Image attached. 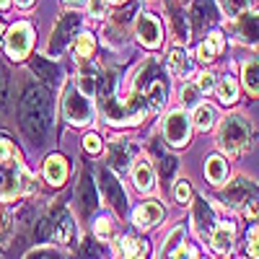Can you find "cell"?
Instances as JSON below:
<instances>
[{
	"instance_id": "38",
	"label": "cell",
	"mask_w": 259,
	"mask_h": 259,
	"mask_svg": "<svg viewBox=\"0 0 259 259\" xmlns=\"http://www.w3.org/2000/svg\"><path fill=\"white\" fill-rule=\"evenodd\" d=\"M11 215L6 210H0V244H6L8 241V236H11Z\"/></svg>"
},
{
	"instance_id": "3",
	"label": "cell",
	"mask_w": 259,
	"mask_h": 259,
	"mask_svg": "<svg viewBox=\"0 0 259 259\" xmlns=\"http://www.w3.org/2000/svg\"><path fill=\"white\" fill-rule=\"evenodd\" d=\"M31 189V174L18 163V156L0 161V200H11Z\"/></svg>"
},
{
	"instance_id": "17",
	"label": "cell",
	"mask_w": 259,
	"mask_h": 259,
	"mask_svg": "<svg viewBox=\"0 0 259 259\" xmlns=\"http://www.w3.org/2000/svg\"><path fill=\"white\" fill-rule=\"evenodd\" d=\"M192 218H194V226H197V233H210L212 226H215V210L207 200H197L194 202V212H192Z\"/></svg>"
},
{
	"instance_id": "29",
	"label": "cell",
	"mask_w": 259,
	"mask_h": 259,
	"mask_svg": "<svg viewBox=\"0 0 259 259\" xmlns=\"http://www.w3.org/2000/svg\"><path fill=\"white\" fill-rule=\"evenodd\" d=\"M218 96H221V101L223 104H233L236 101V96H239V83H236L233 78H221V83H218Z\"/></svg>"
},
{
	"instance_id": "13",
	"label": "cell",
	"mask_w": 259,
	"mask_h": 259,
	"mask_svg": "<svg viewBox=\"0 0 259 259\" xmlns=\"http://www.w3.org/2000/svg\"><path fill=\"white\" fill-rule=\"evenodd\" d=\"M52 221V236L60 241V244H70L73 241V236H75V226H73V218H70V212L65 210V207H57L55 210V218Z\"/></svg>"
},
{
	"instance_id": "14",
	"label": "cell",
	"mask_w": 259,
	"mask_h": 259,
	"mask_svg": "<svg viewBox=\"0 0 259 259\" xmlns=\"http://www.w3.org/2000/svg\"><path fill=\"white\" fill-rule=\"evenodd\" d=\"M99 177H101V187H104V194H106V202H112L119 212H124L127 210V197H124L122 184L109 174V171H99Z\"/></svg>"
},
{
	"instance_id": "36",
	"label": "cell",
	"mask_w": 259,
	"mask_h": 259,
	"mask_svg": "<svg viewBox=\"0 0 259 259\" xmlns=\"http://www.w3.org/2000/svg\"><path fill=\"white\" fill-rule=\"evenodd\" d=\"M182 241H184V231H182V228H177V231H174V233H171L168 239H166V246H163V256H168V254L174 251V249H177V246H179Z\"/></svg>"
},
{
	"instance_id": "30",
	"label": "cell",
	"mask_w": 259,
	"mask_h": 259,
	"mask_svg": "<svg viewBox=\"0 0 259 259\" xmlns=\"http://www.w3.org/2000/svg\"><path fill=\"white\" fill-rule=\"evenodd\" d=\"M179 96H182V106H197L200 99H202V91H200L197 83H184Z\"/></svg>"
},
{
	"instance_id": "27",
	"label": "cell",
	"mask_w": 259,
	"mask_h": 259,
	"mask_svg": "<svg viewBox=\"0 0 259 259\" xmlns=\"http://www.w3.org/2000/svg\"><path fill=\"white\" fill-rule=\"evenodd\" d=\"M168 70H171V75H177V78H182V75H187L189 70H192V65H189V57L184 55V50H171V55H168Z\"/></svg>"
},
{
	"instance_id": "12",
	"label": "cell",
	"mask_w": 259,
	"mask_h": 259,
	"mask_svg": "<svg viewBox=\"0 0 259 259\" xmlns=\"http://www.w3.org/2000/svg\"><path fill=\"white\" fill-rule=\"evenodd\" d=\"M236 34H239V39L244 45L259 47V11L239 16V21H236Z\"/></svg>"
},
{
	"instance_id": "28",
	"label": "cell",
	"mask_w": 259,
	"mask_h": 259,
	"mask_svg": "<svg viewBox=\"0 0 259 259\" xmlns=\"http://www.w3.org/2000/svg\"><path fill=\"white\" fill-rule=\"evenodd\" d=\"M145 101H148L150 109H158V106H163V104H166V83H161V78H158V80H153V83L148 85V91H145Z\"/></svg>"
},
{
	"instance_id": "32",
	"label": "cell",
	"mask_w": 259,
	"mask_h": 259,
	"mask_svg": "<svg viewBox=\"0 0 259 259\" xmlns=\"http://www.w3.org/2000/svg\"><path fill=\"white\" fill-rule=\"evenodd\" d=\"M31 70L41 80H47V83H55L57 80V68H55V65H50V62H45V60H34L31 62Z\"/></svg>"
},
{
	"instance_id": "48",
	"label": "cell",
	"mask_w": 259,
	"mask_h": 259,
	"mask_svg": "<svg viewBox=\"0 0 259 259\" xmlns=\"http://www.w3.org/2000/svg\"><path fill=\"white\" fill-rule=\"evenodd\" d=\"M26 259H57L55 251H47V249H41V251H31Z\"/></svg>"
},
{
	"instance_id": "9",
	"label": "cell",
	"mask_w": 259,
	"mask_h": 259,
	"mask_svg": "<svg viewBox=\"0 0 259 259\" xmlns=\"http://www.w3.org/2000/svg\"><path fill=\"white\" fill-rule=\"evenodd\" d=\"M189 133H192V124H189V117L177 109V112H171L163 122V135L171 145H187L189 140Z\"/></svg>"
},
{
	"instance_id": "21",
	"label": "cell",
	"mask_w": 259,
	"mask_h": 259,
	"mask_svg": "<svg viewBox=\"0 0 259 259\" xmlns=\"http://www.w3.org/2000/svg\"><path fill=\"white\" fill-rule=\"evenodd\" d=\"M117 256L119 259H145L148 256V244L143 239H122V244H117Z\"/></svg>"
},
{
	"instance_id": "54",
	"label": "cell",
	"mask_w": 259,
	"mask_h": 259,
	"mask_svg": "<svg viewBox=\"0 0 259 259\" xmlns=\"http://www.w3.org/2000/svg\"><path fill=\"white\" fill-rule=\"evenodd\" d=\"M109 3H124V0H109Z\"/></svg>"
},
{
	"instance_id": "19",
	"label": "cell",
	"mask_w": 259,
	"mask_h": 259,
	"mask_svg": "<svg viewBox=\"0 0 259 259\" xmlns=\"http://www.w3.org/2000/svg\"><path fill=\"white\" fill-rule=\"evenodd\" d=\"M45 177H47V182L50 184H55V187H60V184H65V179H68V161H65L62 156H50L47 161H45Z\"/></svg>"
},
{
	"instance_id": "20",
	"label": "cell",
	"mask_w": 259,
	"mask_h": 259,
	"mask_svg": "<svg viewBox=\"0 0 259 259\" xmlns=\"http://www.w3.org/2000/svg\"><path fill=\"white\" fill-rule=\"evenodd\" d=\"M133 179H135V187H138L140 192H150V189H153L156 177H153V168H150V161H148V158H138V161H135Z\"/></svg>"
},
{
	"instance_id": "43",
	"label": "cell",
	"mask_w": 259,
	"mask_h": 259,
	"mask_svg": "<svg viewBox=\"0 0 259 259\" xmlns=\"http://www.w3.org/2000/svg\"><path fill=\"white\" fill-rule=\"evenodd\" d=\"M249 254H251L254 259H259V228H254V231L249 233Z\"/></svg>"
},
{
	"instance_id": "44",
	"label": "cell",
	"mask_w": 259,
	"mask_h": 259,
	"mask_svg": "<svg viewBox=\"0 0 259 259\" xmlns=\"http://www.w3.org/2000/svg\"><path fill=\"white\" fill-rule=\"evenodd\" d=\"M83 145H85V150H89V153H99V150H101V140H99V135H85Z\"/></svg>"
},
{
	"instance_id": "55",
	"label": "cell",
	"mask_w": 259,
	"mask_h": 259,
	"mask_svg": "<svg viewBox=\"0 0 259 259\" xmlns=\"http://www.w3.org/2000/svg\"><path fill=\"white\" fill-rule=\"evenodd\" d=\"M0 36H3V24H0Z\"/></svg>"
},
{
	"instance_id": "52",
	"label": "cell",
	"mask_w": 259,
	"mask_h": 259,
	"mask_svg": "<svg viewBox=\"0 0 259 259\" xmlns=\"http://www.w3.org/2000/svg\"><path fill=\"white\" fill-rule=\"evenodd\" d=\"M65 3H70V6H80V3H85V0H65Z\"/></svg>"
},
{
	"instance_id": "37",
	"label": "cell",
	"mask_w": 259,
	"mask_h": 259,
	"mask_svg": "<svg viewBox=\"0 0 259 259\" xmlns=\"http://www.w3.org/2000/svg\"><path fill=\"white\" fill-rule=\"evenodd\" d=\"M96 236L101 241H109L112 239V221L109 218H99L96 221Z\"/></svg>"
},
{
	"instance_id": "47",
	"label": "cell",
	"mask_w": 259,
	"mask_h": 259,
	"mask_svg": "<svg viewBox=\"0 0 259 259\" xmlns=\"http://www.w3.org/2000/svg\"><path fill=\"white\" fill-rule=\"evenodd\" d=\"M83 254H85V259H99V249L91 241H83Z\"/></svg>"
},
{
	"instance_id": "39",
	"label": "cell",
	"mask_w": 259,
	"mask_h": 259,
	"mask_svg": "<svg viewBox=\"0 0 259 259\" xmlns=\"http://www.w3.org/2000/svg\"><path fill=\"white\" fill-rule=\"evenodd\" d=\"M174 197H177V202H189V197H192V187H189V182H179L177 187H174Z\"/></svg>"
},
{
	"instance_id": "50",
	"label": "cell",
	"mask_w": 259,
	"mask_h": 259,
	"mask_svg": "<svg viewBox=\"0 0 259 259\" xmlns=\"http://www.w3.org/2000/svg\"><path fill=\"white\" fill-rule=\"evenodd\" d=\"M246 218H251V221H259V202H254V205H246Z\"/></svg>"
},
{
	"instance_id": "34",
	"label": "cell",
	"mask_w": 259,
	"mask_h": 259,
	"mask_svg": "<svg viewBox=\"0 0 259 259\" xmlns=\"http://www.w3.org/2000/svg\"><path fill=\"white\" fill-rule=\"evenodd\" d=\"M249 3L251 0H223V11L228 16H239V13H244L249 8Z\"/></svg>"
},
{
	"instance_id": "41",
	"label": "cell",
	"mask_w": 259,
	"mask_h": 259,
	"mask_svg": "<svg viewBox=\"0 0 259 259\" xmlns=\"http://www.w3.org/2000/svg\"><path fill=\"white\" fill-rule=\"evenodd\" d=\"M171 259H197V254H194V249H189V246H184V244H179L174 251L168 254Z\"/></svg>"
},
{
	"instance_id": "45",
	"label": "cell",
	"mask_w": 259,
	"mask_h": 259,
	"mask_svg": "<svg viewBox=\"0 0 259 259\" xmlns=\"http://www.w3.org/2000/svg\"><path fill=\"white\" fill-rule=\"evenodd\" d=\"M161 163H163L161 177H163V179H166V177H171V171L177 168V158H171V156H161Z\"/></svg>"
},
{
	"instance_id": "25",
	"label": "cell",
	"mask_w": 259,
	"mask_h": 259,
	"mask_svg": "<svg viewBox=\"0 0 259 259\" xmlns=\"http://www.w3.org/2000/svg\"><path fill=\"white\" fill-rule=\"evenodd\" d=\"M226 174H228V166L221 156H212L207 158V166H205V177L210 184H223L226 182Z\"/></svg>"
},
{
	"instance_id": "10",
	"label": "cell",
	"mask_w": 259,
	"mask_h": 259,
	"mask_svg": "<svg viewBox=\"0 0 259 259\" xmlns=\"http://www.w3.org/2000/svg\"><path fill=\"white\" fill-rule=\"evenodd\" d=\"M75 31H78V16H75V13H65V16L60 18V24L55 26V31H52V39H50L47 52H50V55H60V52L65 50V45L73 39Z\"/></svg>"
},
{
	"instance_id": "5",
	"label": "cell",
	"mask_w": 259,
	"mask_h": 259,
	"mask_svg": "<svg viewBox=\"0 0 259 259\" xmlns=\"http://www.w3.org/2000/svg\"><path fill=\"white\" fill-rule=\"evenodd\" d=\"M256 194H259V184L246 179V177H239L223 189V205L226 207H244L256 197Z\"/></svg>"
},
{
	"instance_id": "35",
	"label": "cell",
	"mask_w": 259,
	"mask_h": 259,
	"mask_svg": "<svg viewBox=\"0 0 259 259\" xmlns=\"http://www.w3.org/2000/svg\"><path fill=\"white\" fill-rule=\"evenodd\" d=\"M8 109V73L0 65V112Z\"/></svg>"
},
{
	"instance_id": "51",
	"label": "cell",
	"mask_w": 259,
	"mask_h": 259,
	"mask_svg": "<svg viewBox=\"0 0 259 259\" xmlns=\"http://www.w3.org/2000/svg\"><path fill=\"white\" fill-rule=\"evenodd\" d=\"M16 3H18V6H21V8H29V6H31V3H34V0H16Z\"/></svg>"
},
{
	"instance_id": "23",
	"label": "cell",
	"mask_w": 259,
	"mask_h": 259,
	"mask_svg": "<svg viewBox=\"0 0 259 259\" xmlns=\"http://www.w3.org/2000/svg\"><path fill=\"white\" fill-rule=\"evenodd\" d=\"M233 236H236V228L231 223H223L212 231V249L221 251V254H228L231 246H233Z\"/></svg>"
},
{
	"instance_id": "6",
	"label": "cell",
	"mask_w": 259,
	"mask_h": 259,
	"mask_svg": "<svg viewBox=\"0 0 259 259\" xmlns=\"http://www.w3.org/2000/svg\"><path fill=\"white\" fill-rule=\"evenodd\" d=\"M62 112H65V119H68L70 124H89L91 122V114H94V109H91V104H89V99H85V94L83 91H75V89H70L68 94H65V104H62Z\"/></svg>"
},
{
	"instance_id": "18",
	"label": "cell",
	"mask_w": 259,
	"mask_h": 259,
	"mask_svg": "<svg viewBox=\"0 0 259 259\" xmlns=\"http://www.w3.org/2000/svg\"><path fill=\"white\" fill-rule=\"evenodd\" d=\"M192 16H194V26L197 29H205L210 24L218 21V8H215V0H197L192 8Z\"/></svg>"
},
{
	"instance_id": "2",
	"label": "cell",
	"mask_w": 259,
	"mask_h": 259,
	"mask_svg": "<svg viewBox=\"0 0 259 259\" xmlns=\"http://www.w3.org/2000/svg\"><path fill=\"white\" fill-rule=\"evenodd\" d=\"M251 124L241 114H231L223 119L221 133H218V145L226 156H241L244 150L251 148Z\"/></svg>"
},
{
	"instance_id": "46",
	"label": "cell",
	"mask_w": 259,
	"mask_h": 259,
	"mask_svg": "<svg viewBox=\"0 0 259 259\" xmlns=\"http://www.w3.org/2000/svg\"><path fill=\"white\" fill-rule=\"evenodd\" d=\"M197 85H200V91H202V94L210 91V89H212V75H210V73H202L200 80H197Z\"/></svg>"
},
{
	"instance_id": "42",
	"label": "cell",
	"mask_w": 259,
	"mask_h": 259,
	"mask_svg": "<svg viewBox=\"0 0 259 259\" xmlns=\"http://www.w3.org/2000/svg\"><path fill=\"white\" fill-rule=\"evenodd\" d=\"M13 156H16V148L11 145V140L0 138V161H6V158H13Z\"/></svg>"
},
{
	"instance_id": "53",
	"label": "cell",
	"mask_w": 259,
	"mask_h": 259,
	"mask_svg": "<svg viewBox=\"0 0 259 259\" xmlns=\"http://www.w3.org/2000/svg\"><path fill=\"white\" fill-rule=\"evenodd\" d=\"M11 6V0H0V8H8Z\"/></svg>"
},
{
	"instance_id": "22",
	"label": "cell",
	"mask_w": 259,
	"mask_h": 259,
	"mask_svg": "<svg viewBox=\"0 0 259 259\" xmlns=\"http://www.w3.org/2000/svg\"><path fill=\"white\" fill-rule=\"evenodd\" d=\"M241 78H244V89L251 96H259V57H249L241 65Z\"/></svg>"
},
{
	"instance_id": "16",
	"label": "cell",
	"mask_w": 259,
	"mask_h": 259,
	"mask_svg": "<svg viewBox=\"0 0 259 259\" xmlns=\"http://www.w3.org/2000/svg\"><path fill=\"white\" fill-rule=\"evenodd\" d=\"M78 202H80L83 215H91V212L99 207V189H96L91 174H85V177L80 179V187H78Z\"/></svg>"
},
{
	"instance_id": "4",
	"label": "cell",
	"mask_w": 259,
	"mask_h": 259,
	"mask_svg": "<svg viewBox=\"0 0 259 259\" xmlns=\"http://www.w3.org/2000/svg\"><path fill=\"white\" fill-rule=\"evenodd\" d=\"M148 101L145 96H133L130 101H114V99H106V117L109 122L117 124H135L148 114Z\"/></svg>"
},
{
	"instance_id": "24",
	"label": "cell",
	"mask_w": 259,
	"mask_h": 259,
	"mask_svg": "<svg viewBox=\"0 0 259 259\" xmlns=\"http://www.w3.org/2000/svg\"><path fill=\"white\" fill-rule=\"evenodd\" d=\"M221 50H223V36L218 34V31H212L202 45L197 47V57L202 60V62H212L215 57L221 55Z\"/></svg>"
},
{
	"instance_id": "49",
	"label": "cell",
	"mask_w": 259,
	"mask_h": 259,
	"mask_svg": "<svg viewBox=\"0 0 259 259\" xmlns=\"http://www.w3.org/2000/svg\"><path fill=\"white\" fill-rule=\"evenodd\" d=\"M104 11H106L104 0H91V16H104Z\"/></svg>"
},
{
	"instance_id": "40",
	"label": "cell",
	"mask_w": 259,
	"mask_h": 259,
	"mask_svg": "<svg viewBox=\"0 0 259 259\" xmlns=\"http://www.w3.org/2000/svg\"><path fill=\"white\" fill-rule=\"evenodd\" d=\"M34 236H36V241H47L50 236H52V221H50V218H41Z\"/></svg>"
},
{
	"instance_id": "26",
	"label": "cell",
	"mask_w": 259,
	"mask_h": 259,
	"mask_svg": "<svg viewBox=\"0 0 259 259\" xmlns=\"http://www.w3.org/2000/svg\"><path fill=\"white\" fill-rule=\"evenodd\" d=\"M218 119V112H215V106L210 104H197L194 106V127L197 130H210Z\"/></svg>"
},
{
	"instance_id": "7",
	"label": "cell",
	"mask_w": 259,
	"mask_h": 259,
	"mask_svg": "<svg viewBox=\"0 0 259 259\" xmlns=\"http://www.w3.org/2000/svg\"><path fill=\"white\" fill-rule=\"evenodd\" d=\"M31 41H34V29L29 24H16L6 36V50L11 60H24L31 50Z\"/></svg>"
},
{
	"instance_id": "8",
	"label": "cell",
	"mask_w": 259,
	"mask_h": 259,
	"mask_svg": "<svg viewBox=\"0 0 259 259\" xmlns=\"http://www.w3.org/2000/svg\"><path fill=\"white\" fill-rule=\"evenodd\" d=\"M135 31H138V39H140L143 47H148V50L161 47V41H163V26H161V21L156 16H150V13L138 16Z\"/></svg>"
},
{
	"instance_id": "15",
	"label": "cell",
	"mask_w": 259,
	"mask_h": 259,
	"mask_svg": "<svg viewBox=\"0 0 259 259\" xmlns=\"http://www.w3.org/2000/svg\"><path fill=\"white\" fill-rule=\"evenodd\" d=\"M161 218H163V207L158 205V202H143L135 212H133V223L138 226V228H153L156 223H161Z\"/></svg>"
},
{
	"instance_id": "33",
	"label": "cell",
	"mask_w": 259,
	"mask_h": 259,
	"mask_svg": "<svg viewBox=\"0 0 259 259\" xmlns=\"http://www.w3.org/2000/svg\"><path fill=\"white\" fill-rule=\"evenodd\" d=\"M171 18H174V31H177V39H179V41H187V39H189V24H187L184 13H179L177 8H171Z\"/></svg>"
},
{
	"instance_id": "31",
	"label": "cell",
	"mask_w": 259,
	"mask_h": 259,
	"mask_svg": "<svg viewBox=\"0 0 259 259\" xmlns=\"http://www.w3.org/2000/svg\"><path fill=\"white\" fill-rule=\"evenodd\" d=\"M94 47H96L94 36H91V34H80V36L75 39V57H78V60H89L91 52H94Z\"/></svg>"
},
{
	"instance_id": "1",
	"label": "cell",
	"mask_w": 259,
	"mask_h": 259,
	"mask_svg": "<svg viewBox=\"0 0 259 259\" xmlns=\"http://www.w3.org/2000/svg\"><path fill=\"white\" fill-rule=\"evenodd\" d=\"M21 127L36 145L45 143L52 127V99L47 89L31 85V89L24 91V99H21Z\"/></svg>"
},
{
	"instance_id": "11",
	"label": "cell",
	"mask_w": 259,
	"mask_h": 259,
	"mask_svg": "<svg viewBox=\"0 0 259 259\" xmlns=\"http://www.w3.org/2000/svg\"><path fill=\"white\" fill-rule=\"evenodd\" d=\"M135 153H138V148L130 143L127 138H117L112 143V148H109V166L122 174V171L130 166V158H133Z\"/></svg>"
}]
</instances>
